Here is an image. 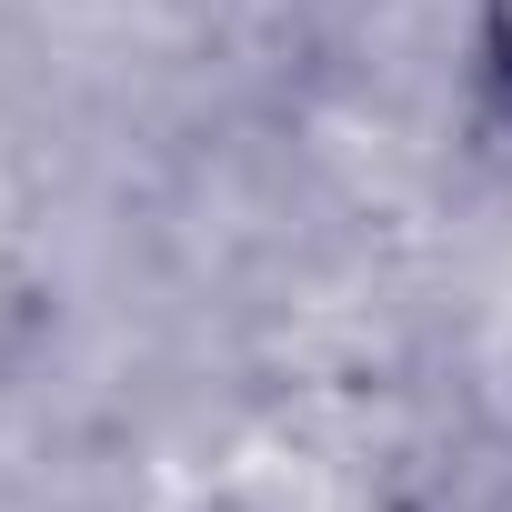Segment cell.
Instances as JSON below:
<instances>
[{"label":"cell","mask_w":512,"mask_h":512,"mask_svg":"<svg viewBox=\"0 0 512 512\" xmlns=\"http://www.w3.org/2000/svg\"><path fill=\"white\" fill-rule=\"evenodd\" d=\"M482 51H492V81L512 101V0H482Z\"/></svg>","instance_id":"6da1fadb"}]
</instances>
